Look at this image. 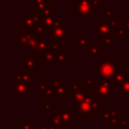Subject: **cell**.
<instances>
[{
  "instance_id": "cell-1",
  "label": "cell",
  "mask_w": 129,
  "mask_h": 129,
  "mask_svg": "<svg viewBox=\"0 0 129 129\" xmlns=\"http://www.w3.org/2000/svg\"><path fill=\"white\" fill-rule=\"evenodd\" d=\"M120 70V63L114 57L102 58L96 66V73L102 79H112Z\"/></svg>"
},
{
  "instance_id": "cell-2",
  "label": "cell",
  "mask_w": 129,
  "mask_h": 129,
  "mask_svg": "<svg viewBox=\"0 0 129 129\" xmlns=\"http://www.w3.org/2000/svg\"><path fill=\"white\" fill-rule=\"evenodd\" d=\"M95 94L101 100H110L115 95V86L111 79H102L92 88Z\"/></svg>"
},
{
  "instance_id": "cell-3",
  "label": "cell",
  "mask_w": 129,
  "mask_h": 129,
  "mask_svg": "<svg viewBox=\"0 0 129 129\" xmlns=\"http://www.w3.org/2000/svg\"><path fill=\"white\" fill-rule=\"evenodd\" d=\"M33 35L29 29H22L18 26L13 28V42L19 49H28Z\"/></svg>"
},
{
  "instance_id": "cell-4",
  "label": "cell",
  "mask_w": 129,
  "mask_h": 129,
  "mask_svg": "<svg viewBox=\"0 0 129 129\" xmlns=\"http://www.w3.org/2000/svg\"><path fill=\"white\" fill-rule=\"evenodd\" d=\"M75 12L82 17H89L97 12L92 5V0H78L75 4Z\"/></svg>"
},
{
  "instance_id": "cell-5",
  "label": "cell",
  "mask_w": 129,
  "mask_h": 129,
  "mask_svg": "<svg viewBox=\"0 0 129 129\" xmlns=\"http://www.w3.org/2000/svg\"><path fill=\"white\" fill-rule=\"evenodd\" d=\"M9 90L13 92L15 96L18 97L19 100H27L29 96L32 95V87L25 85L23 83H18V84H13L12 86L9 87Z\"/></svg>"
},
{
  "instance_id": "cell-6",
  "label": "cell",
  "mask_w": 129,
  "mask_h": 129,
  "mask_svg": "<svg viewBox=\"0 0 129 129\" xmlns=\"http://www.w3.org/2000/svg\"><path fill=\"white\" fill-rule=\"evenodd\" d=\"M48 50V39H43L41 40L35 47L27 49V57H31L34 59H40L41 55L43 52Z\"/></svg>"
},
{
  "instance_id": "cell-7",
  "label": "cell",
  "mask_w": 129,
  "mask_h": 129,
  "mask_svg": "<svg viewBox=\"0 0 129 129\" xmlns=\"http://www.w3.org/2000/svg\"><path fill=\"white\" fill-rule=\"evenodd\" d=\"M22 18H23V23L24 25L29 29L32 30L38 23H40V15L33 13V12H24L22 14Z\"/></svg>"
},
{
  "instance_id": "cell-8",
  "label": "cell",
  "mask_w": 129,
  "mask_h": 129,
  "mask_svg": "<svg viewBox=\"0 0 129 129\" xmlns=\"http://www.w3.org/2000/svg\"><path fill=\"white\" fill-rule=\"evenodd\" d=\"M51 39H55V40H69L70 36H69V26L61 24L60 26H57L55 28H53L50 31V37Z\"/></svg>"
},
{
  "instance_id": "cell-9",
  "label": "cell",
  "mask_w": 129,
  "mask_h": 129,
  "mask_svg": "<svg viewBox=\"0 0 129 129\" xmlns=\"http://www.w3.org/2000/svg\"><path fill=\"white\" fill-rule=\"evenodd\" d=\"M61 117V126L64 128H73L74 127V109L64 108L59 111Z\"/></svg>"
},
{
  "instance_id": "cell-10",
  "label": "cell",
  "mask_w": 129,
  "mask_h": 129,
  "mask_svg": "<svg viewBox=\"0 0 129 129\" xmlns=\"http://www.w3.org/2000/svg\"><path fill=\"white\" fill-rule=\"evenodd\" d=\"M40 23L43 25V27L46 30H49V31H51L53 28L63 24V22L60 21V18L55 16V15H51V16H47V17H41Z\"/></svg>"
},
{
  "instance_id": "cell-11",
  "label": "cell",
  "mask_w": 129,
  "mask_h": 129,
  "mask_svg": "<svg viewBox=\"0 0 129 129\" xmlns=\"http://www.w3.org/2000/svg\"><path fill=\"white\" fill-rule=\"evenodd\" d=\"M22 70L25 73H36L37 72V66L36 60L31 57H25L22 60Z\"/></svg>"
},
{
  "instance_id": "cell-12",
  "label": "cell",
  "mask_w": 129,
  "mask_h": 129,
  "mask_svg": "<svg viewBox=\"0 0 129 129\" xmlns=\"http://www.w3.org/2000/svg\"><path fill=\"white\" fill-rule=\"evenodd\" d=\"M95 32H96V35L103 36L105 34H108L110 32H114V31H112L108 21H106V22L98 21V22H96V30H95Z\"/></svg>"
},
{
  "instance_id": "cell-13",
  "label": "cell",
  "mask_w": 129,
  "mask_h": 129,
  "mask_svg": "<svg viewBox=\"0 0 129 129\" xmlns=\"http://www.w3.org/2000/svg\"><path fill=\"white\" fill-rule=\"evenodd\" d=\"M101 48L102 44H92V46L87 49V57L90 59H102Z\"/></svg>"
},
{
  "instance_id": "cell-14",
  "label": "cell",
  "mask_w": 129,
  "mask_h": 129,
  "mask_svg": "<svg viewBox=\"0 0 129 129\" xmlns=\"http://www.w3.org/2000/svg\"><path fill=\"white\" fill-rule=\"evenodd\" d=\"M127 80H128V78H127L126 72L124 71V68H120L119 72L111 79V81L113 82V84H114L115 87H120V86L123 85Z\"/></svg>"
},
{
  "instance_id": "cell-15",
  "label": "cell",
  "mask_w": 129,
  "mask_h": 129,
  "mask_svg": "<svg viewBox=\"0 0 129 129\" xmlns=\"http://www.w3.org/2000/svg\"><path fill=\"white\" fill-rule=\"evenodd\" d=\"M84 89H83V85H79L78 83L76 82H73V81H70L69 82V85H68V97L69 99L72 101L73 98L80 92H82Z\"/></svg>"
},
{
  "instance_id": "cell-16",
  "label": "cell",
  "mask_w": 129,
  "mask_h": 129,
  "mask_svg": "<svg viewBox=\"0 0 129 129\" xmlns=\"http://www.w3.org/2000/svg\"><path fill=\"white\" fill-rule=\"evenodd\" d=\"M53 89L55 94V100L61 101L64 99L66 96H68V86H66L63 82H60L56 87H53Z\"/></svg>"
},
{
  "instance_id": "cell-17",
  "label": "cell",
  "mask_w": 129,
  "mask_h": 129,
  "mask_svg": "<svg viewBox=\"0 0 129 129\" xmlns=\"http://www.w3.org/2000/svg\"><path fill=\"white\" fill-rule=\"evenodd\" d=\"M115 36L116 35L114 32H110L108 34L101 36V44L104 45L106 49H110L111 46L115 44Z\"/></svg>"
},
{
  "instance_id": "cell-18",
  "label": "cell",
  "mask_w": 129,
  "mask_h": 129,
  "mask_svg": "<svg viewBox=\"0 0 129 129\" xmlns=\"http://www.w3.org/2000/svg\"><path fill=\"white\" fill-rule=\"evenodd\" d=\"M54 62L55 63H69L70 54L60 48L59 50L54 52Z\"/></svg>"
},
{
  "instance_id": "cell-19",
  "label": "cell",
  "mask_w": 129,
  "mask_h": 129,
  "mask_svg": "<svg viewBox=\"0 0 129 129\" xmlns=\"http://www.w3.org/2000/svg\"><path fill=\"white\" fill-rule=\"evenodd\" d=\"M93 42L87 35H79L78 36V48L79 49H88L92 46Z\"/></svg>"
},
{
  "instance_id": "cell-20",
  "label": "cell",
  "mask_w": 129,
  "mask_h": 129,
  "mask_svg": "<svg viewBox=\"0 0 129 129\" xmlns=\"http://www.w3.org/2000/svg\"><path fill=\"white\" fill-rule=\"evenodd\" d=\"M50 3L47 2H42V3H38V4H31V8H32V12L36 13L38 15H41V13L47 9L48 7H50Z\"/></svg>"
},
{
  "instance_id": "cell-21",
  "label": "cell",
  "mask_w": 129,
  "mask_h": 129,
  "mask_svg": "<svg viewBox=\"0 0 129 129\" xmlns=\"http://www.w3.org/2000/svg\"><path fill=\"white\" fill-rule=\"evenodd\" d=\"M40 62L41 63L54 62V52H52L50 50H46L45 52H43L41 57H40Z\"/></svg>"
},
{
  "instance_id": "cell-22",
  "label": "cell",
  "mask_w": 129,
  "mask_h": 129,
  "mask_svg": "<svg viewBox=\"0 0 129 129\" xmlns=\"http://www.w3.org/2000/svg\"><path fill=\"white\" fill-rule=\"evenodd\" d=\"M98 80L95 77H83L82 79V85L83 87H90L91 89L97 84Z\"/></svg>"
},
{
  "instance_id": "cell-23",
  "label": "cell",
  "mask_w": 129,
  "mask_h": 129,
  "mask_svg": "<svg viewBox=\"0 0 129 129\" xmlns=\"http://www.w3.org/2000/svg\"><path fill=\"white\" fill-rule=\"evenodd\" d=\"M60 49V40H55V39H48V50L52 52H56L57 50Z\"/></svg>"
},
{
  "instance_id": "cell-24",
  "label": "cell",
  "mask_w": 129,
  "mask_h": 129,
  "mask_svg": "<svg viewBox=\"0 0 129 129\" xmlns=\"http://www.w3.org/2000/svg\"><path fill=\"white\" fill-rule=\"evenodd\" d=\"M114 33H115V35H116V36H118V37H119V39H120V40H123V39L125 38V36L129 35V30H128L127 28H125L124 26H123V27L118 26V27L115 29Z\"/></svg>"
},
{
  "instance_id": "cell-25",
  "label": "cell",
  "mask_w": 129,
  "mask_h": 129,
  "mask_svg": "<svg viewBox=\"0 0 129 129\" xmlns=\"http://www.w3.org/2000/svg\"><path fill=\"white\" fill-rule=\"evenodd\" d=\"M49 122L60 127L61 126V117H60L59 112H57V113H50L49 114Z\"/></svg>"
},
{
  "instance_id": "cell-26",
  "label": "cell",
  "mask_w": 129,
  "mask_h": 129,
  "mask_svg": "<svg viewBox=\"0 0 129 129\" xmlns=\"http://www.w3.org/2000/svg\"><path fill=\"white\" fill-rule=\"evenodd\" d=\"M112 119V114L110 109H103L101 112V122L102 123H109Z\"/></svg>"
},
{
  "instance_id": "cell-27",
  "label": "cell",
  "mask_w": 129,
  "mask_h": 129,
  "mask_svg": "<svg viewBox=\"0 0 129 129\" xmlns=\"http://www.w3.org/2000/svg\"><path fill=\"white\" fill-rule=\"evenodd\" d=\"M31 31H32L33 34H38V35H42V36L46 37V31H47V30L43 27V25H42L41 23H38Z\"/></svg>"
},
{
  "instance_id": "cell-28",
  "label": "cell",
  "mask_w": 129,
  "mask_h": 129,
  "mask_svg": "<svg viewBox=\"0 0 129 129\" xmlns=\"http://www.w3.org/2000/svg\"><path fill=\"white\" fill-rule=\"evenodd\" d=\"M36 87H37V90H38V92L40 93L41 96H45L46 95L47 90H48V87H47V85L44 82L37 81L36 82Z\"/></svg>"
},
{
  "instance_id": "cell-29",
  "label": "cell",
  "mask_w": 129,
  "mask_h": 129,
  "mask_svg": "<svg viewBox=\"0 0 129 129\" xmlns=\"http://www.w3.org/2000/svg\"><path fill=\"white\" fill-rule=\"evenodd\" d=\"M120 96H129V80H127L123 85L119 87Z\"/></svg>"
},
{
  "instance_id": "cell-30",
  "label": "cell",
  "mask_w": 129,
  "mask_h": 129,
  "mask_svg": "<svg viewBox=\"0 0 129 129\" xmlns=\"http://www.w3.org/2000/svg\"><path fill=\"white\" fill-rule=\"evenodd\" d=\"M55 108L54 104H41L40 105V112L41 114H50V111Z\"/></svg>"
},
{
  "instance_id": "cell-31",
  "label": "cell",
  "mask_w": 129,
  "mask_h": 129,
  "mask_svg": "<svg viewBox=\"0 0 129 129\" xmlns=\"http://www.w3.org/2000/svg\"><path fill=\"white\" fill-rule=\"evenodd\" d=\"M22 76V82L23 84L25 85H28V86H31V83H32V74L31 73H25L23 72L21 74Z\"/></svg>"
},
{
  "instance_id": "cell-32",
  "label": "cell",
  "mask_w": 129,
  "mask_h": 129,
  "mask_svg": "<svg viewBox=\"0 0 129 129\" xmlns=\"http://www.w3.org/2000/svg\"><path fill=\"white\" fill-rule=\"evenodd\" d=\"M119 21H120V18L117 17V16H114V17H112L111 19L108 20V23H109V25H110L112 31H115V29L118 27V23H119Z\"/></svg>"
},
{
  "instance_id": "cell-33",
  "label": "cell",
  "mask_w": 129,
  "mask_h": 129,
  "mask_svg": "<svg viewBox=\"0 0 129 129\" xmlns=\"http://www.w3.org/2000/svg\"><path fill=\"white\" fill-rule=\"evenodd\" d=\"M51 15H55V9H54L52 6L48 7L47 9H45V10L41 13L40 17H47V16H51Z\"/></svg>"
},
{
  "instance_id": "cell-34",
  "label": "cell",
  "mask_w": 129,
  "mask_h": 129,
  "mask_svg": "<svg viewBox=\"0 0 129 129\" xmlns=\"http://www.w3.org/2000/svg\"><path fill=\"white\" fill-rule=\"evenodd\" d=\"M109 124H110V127H111V128H119V127L121 126V125H120V119H119L118 117H113V118L110 120Z\"/></svg>"
},
{
  "instance_id": "cell-35",
  "label": "cell",
  "mask_w": 129,
  "mask_h": 129,
  "mask_svg": "<svg viewBox=\"0 0 129 129\" xmlns=\"http://www.w3.org/2000/svg\"><path fill=\"white\" fill-rule=\"evenodd\" d=\"M114 13H115V8L114 7L108 8V9L105 10V17L107 19H111L112 17H114Z\"/></svg>"
},
{
  "instance_id": "cell-36",
  "label": "cell",
  "mask_w": 129,
  "mask_h": 129,
  "mask_svg": "<svg viewBox=\"0 0 129 129\" xmlns=\"http://www.w3.org/2000/svg\"><path fill=\"white\" fill-rule=\"evenodd\" d=\"M18 129H32V125L29 122H19Z\"/></svg>"
},
{
  "instance_id": "cell-37",
  "label": "cell",
  "mask_w": 129,
  "mask_h": 129,
  "mask_svg": "<svg viewBox=\"0 0 129 129\" xmlns=\"http://www.w3.org/2000/svg\"><path fill=\"white\" fill-rule=\"evenodd\" d=\"M49 81H50V86H52V87H56L61 82L59 77H50Z\"/></svg>"
},
{
  "instance_id": "cell-38",
  "label": "cell",
  "mask_w": 129,
  "mask_h": 129,
  "mask_svg": "<svg viewBox=\"0 0 129 129\" xmlns=\"http://www.w3.org/2000/svg\"><path fill=\"white\" fill-rule=\"evenodd\" d=\"M13 82H14V84H18V83H21L22 82V76H21L20 73L15 72L13 74Z\"/></svg>"
},
{
  "instance_id": "cell-39",
  "label": "cell",
  "mask_w": 129,
  "mask_h": 129,
  "mask_svg": "<svg viewBox=\"0 0 129 129\" xmlns=\"http://www.w3.org/2000/svg\"><path fill=\"white\" fill-rule=\"evenodd\" d=\"M123 68L129 69V53L123 54Z\"/></svg>"
},
{
  "instance_id": "cell-40",
  "label": "cell",
  "mask_w": 129,
  "mask_h": 129,
  "mask_svg": "<svg viewBox=\"0 0 129 129\" xmlns=\"http://www.w3.org/2000/svg\"><path fill=\"white\" fill-rule=\"evenodd\" d=\"M120 125L122 127H125L127 128L129 126V119L128 118H123V119H120Z\"/></svg>"
},
{
  "instance_id": "cell-41",
  "label": "cell",
  "mask_w": 129,
  "mask_h": 129,
  "mask_svg": "<svg viewBox=\"0 0 129 129\" xmlns=\"http://www.w3.org/2000/svg\"><path fill=\"white\" fill-rule=\"evenodd\" d=\"M92 5L95 9H99V8L102 7V4H101L100 0H92Z\"/></svg>"
},
{
  "instance_id": "cell-42",
  "label": "cell",
  "mask_w": 129,
  "mask_h": 129,
  "mask_svg": "<svg viewBox=\"0 0 129 129\" xmlns=\"http://www.w3.org/2000/svg\"><path fill=\"white\" fill-rule=\"evenodd\" d=\"M39 129H50L49 127V122H42L39 126Z\"/></svg>"
},
{
  "instance_id": "cell-43",
  "label": "cell",
  "mask_w": 129,
  "mask_h": 129,
  "mask_svg": "<svg viewBox=\"0 0 129 129\" xmlns=\"http://www.w3.org/2000/svg\"><path fill=\"white\" fill-rule=\"evenodd\" d=\"M123 22H124V27L129 30V17L128 16L123 17Z\"/></svg>"
},
{
  "instance_id": "cell-44",
  "label": "cell",
  "mask_w": 129,
  "mask_h": 129,
  "mask_svg": "<svg viewBox=\"0 0 129 129\" xmlns=\"http://www.w3.org/2000/svg\"><path fill=\"white\" fill-rule=\"evenodd\" d=\"M42 2H45V0H31V4H38Z\"/></svg>"
},
{
  "instance_id": "cell-45",
  "label": "cell",
  "mask_w": 129,
  "mask_h": 129,
  "mask_svg": "<svg viewBox=\"0 0 129 129\" xmlns=\"http://www.w3.org/2000/svg\"><path fill=\"white\" fill-rule=\"evenodd\" d=\"M129 0H119V3L120 4H124V3H126V2H128Z\"/></svg>"
},
{
  "instance_id": "cell-46",
  "label": "cell",
  "mask_w": 129,
  "mask_h": 129,
  "mask_svg": "<svg viewBox=\"0 0 129 129\" xmlns=\"http://www.w3.org/2000/svg\"><path fill=\"white\" fill-rule=\"evenodd\" d=\"M82 129H97L96 127H83Z\"/></svg>"
},
{
  "instance_id": "cell-47",
  "label": "cell",
  "mask_w": 129,
  "mask_h": 129,
  "mask_svg": "<svg viewBox=\"0 0 129 129\" xmlns=\"http://www.w3.org/2000/svg\"><path fill=\"white\" fill-rule=\"evenodd\" d=\"M126 74H127V78H128V80H129V72H126Z\"/></svg>"
}]
</instances>
